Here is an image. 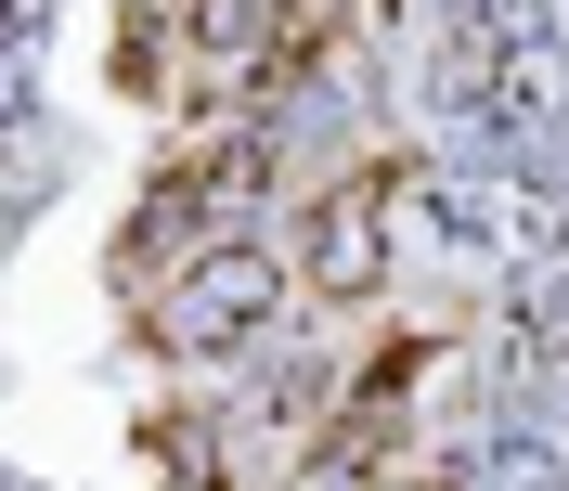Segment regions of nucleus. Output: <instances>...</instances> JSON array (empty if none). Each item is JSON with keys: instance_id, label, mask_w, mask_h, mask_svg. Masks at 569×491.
<instances>
[{"instance_id": "f257e3e1", "label": "nucleus", "mask_w": 569, "mask_h": 491, "mask_svg": "<svg viewBox=\"0 0 569 491\" xmlns=\"http://www.w3.org/2000/svg\"><path fill=\"white\" fill-rule=\"evenodd\" d=\"M272 311H284V272L247 233H208V246H181L169 272H142V350L156 362H233V350L272 337Z\"/></svg>"}, {"instance_id": "7ed1b4c3", "label": "nucleus", "mask_w": 569, "mask_h": 491, "mask_svg": "<svg viewBox=\"0 0 569 491\" xmlns=\"http://www.w3.org/2000/svg\"><path fill=\"white\" fill-rule=\"evenodd\" d=\"M389 194H401V169H362L311 208V284L323 298H376L389 284Z\"/></svg>"}, {"instance_id": "f03ea898", "label": "nucleus", "mask_w": 569, "mask_h": 491, "mask_svg": "<svg viewBox=\"0 0 569 491\" xmlns=\"http://www.w3.org/2000/svg\"><path fill=\"white\" fill-rule=\"evenodd\" d=\"M259 194V142H220V156H181L169 181H156V208L130 220V272H169L181 246L233 233V208Z\"/></svg>"}]
</instances>
